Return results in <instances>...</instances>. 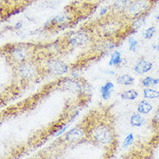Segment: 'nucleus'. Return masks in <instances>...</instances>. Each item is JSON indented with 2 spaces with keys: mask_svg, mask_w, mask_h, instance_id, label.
<instances>
[{
  "mask_svg": "<svg viewBox=\"0 0 159 159\" xmlns=\"http://www.w3.org/2000/svg\"><path fill=\"white\" fill-rule=\"evenodd\" d=\"M155 48H157V49H158L159 50V38H158V44H157V46Z\"/></svg>",
  "mask_w": 159,
  "mask_h": 159,
  "instance_id": "obj_28",
  "label": "nucleus"
},
{
  "mask_svg": "<svg viewBox=\"0 0 159 159\" xmlns=\"http://www.w3.org/2000/svg\"><path fill=\"white\" fill-rule=\"evenodd\" d=\"M83 3H87V4H93V5H95L97 7H99V4H101L102 2H104L105 0H80Z\"/></svg>",
  "mask_w": 159,
  "mask_h": 159,
  "instance_id": "obj_25",
  "label": "nucleus"
},
{
  "mask_svg": "<svg viewBox=\"0 0 159 159\" xmlns=\"http://www.w3.org/2000/svg\"><path fill=\"white\" fill-rule=\"evenodd\" d=\"M141 83L144 88H151L153 86H157L159 83V79L152 76H146L141 80Z\"/></svg>",
  "mask_w": 159,
  "mask_h": 159,
  "instance_id": "obj_19",
  "label": "nucleus"
},
{
  "mask_svg": "<svg viewBox=\"0 0 159 159\" xmlns=\"http://www.w3.org/2000/svg\"><path fill=\"white\" fill-rule=\"evenodd\" d=\"M134 81H135L134 77H132L131 75L128 74L121 75L116 78V82L119 85H123V86H131L134 83Z\"/></svg>",
  "mask_w": 159,
  "mask_h": 159,
  "instance_id": "obj_15",
  "label": "nucleus"
},
{
  "mask_svg": "<svg viewBox=\"0 0 159 159\" xmlns=\"http://www.w3.org/2000/svg\"><path fill=\"white\" fill-rule=\"evenodd\" d=\"M43 65L47 75H62L70 70V65L55 55L43 60Z\"/></svg>",
  "mask_w": 159,
  "mask_h": 159,
  "instance_id": "obj_9",
  "label": "nucleus"
},
{
  "mask_svg": "<svg viewBox=\"0 0 159 159\" xmlns=\"http://www.w3.org/2000/svg\"><path fill=\"white\" fill-rule=\"evenodd\" d=\"M145 21H146V17H140L138 19L131 21L130 24H131V29L132 32L135 33V32H137V30H139L143 25L145 24Z\"/></svg>",
  "mask_w": 159,
  "mask_h": 159,
  "instance_id": "obj_20",
  "label": "nucleus"
},
{
  "mask_svg": "<svg viewBox=\"0 0 159 159\" xmlns=\"http://www.w3.org/2000/svg\"><path fill=\"white\" fill-rule=\"evenodd\" d=\"M131 0H115L112 4L109 5V13L122 15L130 4Z\"/></svg>",
  "mask_w": 159,
  "mask_h": 159,
  "instance_id": "obj_10",
  "label": "nucleus"
},
{
  "mask_svg": "<svg viewBox=\"0 0 159 159\" xmlns=\"http://www.w3.org/2000/svg\"><path fill=\"white\" fill-rule=\"evenodd\" d=\"M157 2L158 0H131L121 16L130 22L140 17H146Z\"/></svg>",
  "mask_w": 159,
  "mask_h": 159,
  "instance_id": "obj_7",
  "label": "nucleus"
},
{
  "mask_svg": "<svg viewBox=\"0 0 159 159\" xmlns=\"http://www.w3.org/2000/svg\"><path fill=\"white\" fill-rule=\"evenodd\" d=\"M131 22L121 15L112 13L106 14L98 18L90 21L81 26L91 31L97 38L111 40L118 43L133 32L131 29Z\"/></svg>",
  "mask_w": 159,
  "mask_h": 159,
  "instance_id": "obj_2",
  "label": "nucleus"
},
{
  "mask_svg": "<svg viewBox=\"0 0 159 159\" xmlns=\"http://www.w3.org/2000/svg\"><path fill=\"white\" fill-rule=\"evenodd\" d=\"M151 126L156 131H159V107L151 119Z\"/></svg>",
  "mask_w": 159,
  "mask_h": 159,
  "instance_id": "obj_21",
  "label": "nucleus"
},
{
  "mask_svg": "<svg viewBox=\"0 0 159 159\" xmlns=\"http://www.w3.org/2000/svg\"><path fill=\"white\" fill-rule=\"evenodd\" d=\"M155 19L157 20V21H159V13L158 14H157V15L155 16Z\"/></svg>",
  "mask_w": 159,
  "mask_h": 159,
  "instance_id": "obj_27",
  "label": "nucleus"
},
{
  "mask_svg": "<svg viewBox=\"0 0 159 159\" xmlns=\"http://www.w3.org/2000/svg\"><path fill=\"white\" fill-rule=\"evenodd\" d=\"M22 26H23V23H22V22H19V23L16 24V25H15V29H16H16L18 30V29L21 28Z\"/></svg>",
  "mask_w": 159,
  "mask_h": 159,
  "instance_id": "obj_26",
  "label": "nucleus"
},
{
  "mask_svg": "<svg viewBox=\"0 0 159 159\" xmlns=\"http://www.w3.org/2000/svg\"><path fill=\"white\" fill-rule=\"evenodd\" d=\"M143 96L146 99H153L159 98V91L151 88H145L143 91Z\"/></svg>",
  "mask_w": 159,
  "mask_h": 159,
  "instance_id": "obj_18",
  "label": "nucleus"
},
{
  "mask_svg": "<svg viewBox=\"0 0 159 159\" xmlns=\"http://www.w3.org/2000/svg\"><path fill=\"white\" fill-rule=\"evenodd\" d=\"M156 31H157V29H156L155 26H151V27H149V28L146 29L143 33V37H144V39H151L156 34Z\"/></svg>",
  "mask_w": 159,
  "mask_h": 159,
  "instance_id": "obj_22",
  "label": "nucleus"
},
{
  "mask_svg": "<svg viewBox=\"0 0 159 159\" xmlns=\"http://www.w3.org/2000/svg\"><path fill=\"white\" fill-rule=\"evenodd\" d=\"M57 89L61 91H68L74 93L78 95L90 93L88 91L90 86L88 82L81 77H63L57 80L56 86Z\"/></svg>",
  "mask_w": 159,
  "mask_h": 159,
  "instance_id": "obj_8",
  "label": "nucleus"
},
{
  "mask_svg": "<svg viewBox=\"0 0 159 159\" xmlns=\"http://www.w3.org/2000/svg\"><path fill=\"white\" fill-rule=\"evenodd\" d=\"M153 109V106L151 105V102H149L146 99H143L141 100L140 102L138 105V112L142 114V115H146V114H149Z\"/></svg>",
  "mask_w": 159,
  "mask_h": 159,
  "instance_id": "obj_13",
  "label": "nucleus"
},
{
  "mask_svg": "<svg viewBox=\"0 0 159 159\" xmlns=\"http://www.w3.org/2000/svg\"><path fill=\"white\" fill-rule=\"evenodd\" d=\"M139 97V93L135 89H129L123 92L120 94V98L123 100H135Z\"/></svg>",
  "mask_w": 159,
  "mask_h": 159,
  "instance_id": "obj_17",
  "label": "nucleus"
},
{
  "mask_svg": "<svg viewBox=\"0 0 159 159\" xmlns=\"http://www.w3.org/2000/svg\"><path fill=\"white\" fill-rule=\"evenodd\" d=\"M85 142H88V125L86 117L76 126L56 139L46 151V157H51L52 159L55 157H57L68 148L75 147Z\"/></svg>",
  "mask_w": 159,
  "mask_h": 159,
  "instance_id": "obj_5",
  "label": "nucleus"
},
{
  "mask_svg": "<svg viewBox=\"0 0 159 159\" xmlns=\"http://www.w3.org/2000/svg\"><path fill=\"white\" fill-rule=\"evenodd\" d=\"M130 124L133 127H141L145 124V119L142 116V114H140L137 111V112L132 113V115L131 116Z\"/></svg>",
  "mask_w": 159,
  "mask_h": 159,
  "instance_id": "obj_14",
  "label": "nucleus"
},
{
  "mask_svg": "<svg viewBox=\"0 0 159 159\" xmlns=\"http://www.w3.org/2000/svg\"><path fill=\"white\" fill-rule=\"evenodd\" d=\"M153 68V63L144 58H140L134 66V71L138 75H144Z\"/></svg>",
  "mask_w": 159,
  "mask_h": 159,
  "instance_id": "obj_11",
  "label": "nucleus"
},
{
  "mask_svg": "<svg viewBox=\"0 0 159 159\" xmlns=\"http://www.w3.org/2000/svg\"><path fill=\"white\" fill-rule=\"evenodd\" d=\"M133 142H134V135H133V133H129L125 137V139H124L123 143H122V148L123 149H126L130 145H131L133 143Z\"/></svg>",
  "mask_w": 159,
  "mask_h": 159,
  "instance_id": "obj_23",
  "label": "nucleus"
},
{
  "mask_svg": "<svg viewBox=\"0 0 159 159\" xmlns=\"http://www.w3.org/2000/svg\"><path fill=\"white\" fill-rule=\"evenodd\" d=\"M88 125V142L111 151L116 148L115 125L113 115L107 106L94 108L86 116Z\"/></svg>",
  "mask_w": 159,
  "mask_h": 159,
  "instance_id": "obj_1",
  "label": "nucleus"
},
{
  "mask_svg": "<svg viewBox=\"0 0 159 159\" xmlns=\"http://www.w3.org/2000/svg\"><path fill=\"white\" fill-rule=\"evenodd\" d=\"M128 47L129 50L132 52H135L137 48H139V42L138 40L133 37H128Z\"/></svg>",
  "mask_w": 159,
  "mask_h": 159,
  "instance_id": "obj_24",
  "label": "nucleus"
},
{
  "mask_svg": "<svg viewBox=\"0 0 159 159\" xmlns=\"http://www.w3.org/2000/svg\"><path fill=\"white\" fill-rule=\"evenodd\" d=\"M96 37L91 31L83 28L78 30L68 31L54 41L50 47L54 48V54L56 56L66 55L79 48H89L96 42Z\"/></svg>",
  "mask_w": 159,
  "mask_h": 159,
  "instance_id": "obj_4",
  "label": "nucleus"
},
{
  "mask_svg": "<svg viewBox=\"0 0 159 159\" xmlns=\"http://www.w3.org/2000/svg\"><path fill=\"white\" fill-rule=\"evenodd\" d=\"M114 89V84L112 83L111 81H107L104 84L103 86L100 87L99 92H100V94H101V98L104 100H108V99L111 98V93Z\"/></svg>",
  "mask_w": 159,
  "mask_h": 159,
  "instance_id": "obj_12",
  "label": "nucleus"
},
{
  "mask_svg": "<svg viewBox=\"0 0 159 159\" xmlns=\"http://www.w3.org/2000/svg\"><path fill=\"white\" fill-rule=\"evenodd\" d=\"M12 68L16 80L21 85L24 86L33 82H37L47 76L42 59L27 61Z\"/></svg>",
  "mask_w": 159,
  "mask_h": 159,
  "instance_id": "obj_6",
  "label": "nucleus"
},
{
  "mask_svg": "<svg viewBox=\"0 0 159 159\" xmlns=\"http://www.w3.org/2000/svg\"><path fill=\"white\" fill-rule=\"evenodd\" d=\"M2 106H3V103H2V101L0 100V108L2 107Z\"/></svg>",
  "mask_w": 159,
  "mask_h": 159,
  "instance_id": "obj_29",
  "label": "nucleus"
},
{
  "mask_svg": "<svg viewBox=\"0 0 159 159\" xmlns=\"http://www.w3.org/2000/svg\"><path fill=\"white\" fill-rule=\"evenodd\" d=\"M121 63H122V55H121V53L117 51V50L112 52L111 57H110V60H109L108 65L110 67H119Z\"/></svg>",
  "mask_w": 159,
  "mask_h": 159,
  "instance_id": "obj_16",
  "label": "nucleus"
},
{
  "mask_svg": "<svg viewBox=\"0 0 159 159\" xmlns=\"http://www.w3.org/2000/svg\"><path fill=\"white\" fill-rule=\"evenodd\" d=\"M97 8L95 5L83 3L80 0L72 2L61 13L48 20L44 24L43 30L50 33H56L73 28L81 20L91 16Z\"/></svg>",
  "mask_w": 159,
  "mask_h": 159,
  "instance_id": "obj_3",
  "label": "nucleus"
}]
</instances>
